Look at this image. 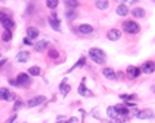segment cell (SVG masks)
I'll return each instance as SVG.
<instances>
[{
	"label": "cell",
	"instance_id": "3",
	"mask_svg": "<svg viewBox=\"0 0 155 123\" xmlns=\"http://www.w3.org/2000/svg\"><path fill=\"white\" fill-rule=\"evenodd\" d=\"M142 73L140 68H136L134 66V65H129L128 68H127V74H128L129 79H136V77H139Z\"/></svg>",
	"mask_w": 155,
	"mask_h": 123
},
{
	"label": "cell",
	"instance_id": "37",
	"mask_svg": "<svg viewBox=\"0 0 155 123\" xmlns=\"http://www.w3.org/2000/svg\"><path fill=\"white\" fill-rule=\"evenodd\" d=\"M15 119H16V115H12V116L10 118V120H8L7 123H14V122H15Z\"/></svg>",
	"mask_w": 155,
	"mask_h": 123
},
{
	"label": "cell",
	"instance_id": "27",
	"mask_svg": "<svg viewBox=\"0 0 155 123\" xmlns=\"http://www.w3.org/2000/svg\"><path fill=\"white\" fill-rule=\"evenodd\" d=\"M65 16H66L67 21H74V19L77 18V12L73 11V10H69V11L65 12Z\"/></svg>",
	"mask_w": 155,
	"mask_h": 123
},
{
	"label": "cell",
	"instance_id": "29",
	"mask_svg": "<svg viewBox=\"0 0 155 123\" xmlns=\"http://www.w3.org/2000/svg\"><path fill=\"white\" fill-rule=\"evenodd\" d=\"M58 0H47L46 1V6L49 7L50 10H56L57 7H58Z\"/></svg>",
	"mask_w": 155,
	"mask_h": 123
},
{
	"label": "cell",
	"instance_id": "31",
	"mask_svg": "<svg viewBox=\"0 0 155 123\" xmlns=\"http://www.w3.org/2000/svg\"><path fill=\"white\" fill-rule=\"evenodd\" d=\"M120 99H123V100H134V99H136V95H120Z\"/></svg>",
	"mask_w": 155,
	"mask_h": 123
},
{
	"label": "cell",
	"instance_id": "36",
	"mask_svg": "<svg viewBox=\"0 0 155 123\" xmlns=\"http://www.w3.org/2000/svg\"><path fill=\"white\" fill-rule=\"evenodd\" d=\"M129 112H131L132 115H135V116H137V114H139V110H137L136 107H132V108L129 110Z\"/></svg>",
	"mask_w": 155,
	"mask_h": 123
},
{
	"label": "cell",
	"instance_id": "7",
	"mask_svg": "<svg viewBox=\"0 0 155 123\" xmlns=\"http://www.w3.org/2000/svg\"><path fill=\"white\" fill-rule=\"evenodd\" d=\"M26 32H27V38L31 39V41H34V39H37L39 37V30L37 27H32V26L27 27Z\"/></svg>",
	"mask_w": 155,
	"mask_h": 123
},
{
	"label": "cell",
	"instance_id": "41",
	"mask_svg": "<svg viewBox=\"0 0 155 123\" xmlns=\"http://www.w3.org/2000/svg\"><path fill=\"white\" fill-rule=\"evenodd\" d=\"M32 12V6H29V8H27V14H31Z\"/></svg>",
	"mask_w": 155,
	"mask_h": 123
},
{
	"label": "cell",
	"instance_id": "40",
	"mask_svg": "<svg viewBox=\"0 0 155 123\" xmlns=\"http://www.w3.org/2000/svg\"><path fill=\"white\" fill-rule=\"evenodd\" d=\"M6 62H7V58H3V60H1V61H0V68L3 66V65L6 64Z\"/></svg>",
	"mask_w": 155,
	"mask_h": 123
},
{
	"label": "cell",
	"instance_id": "2",
	"mask_svg": "<svg viewBox=\"0 0 155 123\" xmlns=\"http://www.w3.org/2000/svg\"><path fill=\"white\" fill-rule=\"evenodd\" d=\"M45 100H46V96H43V95H39V96H35V97H32V99H30L29 102H27V105H29L30 108H32V107L41 105Z\"/></svg>",
	"mask_w": 155,
	"mask_h": 123
},
{
	"label": "cell",
	"instance_id": "15",
	"mask_svg": "<svg viewBox=\"0 0 155 123\" xmlns=\"http://www.w3.org/2000/svg\"><path fill=\"white\" fill-rule=\"evenodd\" d=\"M96 7L99 10H101V11H105V10L109 8V1L108 0H96Z\"/></svg>",
	"mask_w": 155,
	"mask_h": 123
},
{
	"label": "cell",
	"instance_id": "16",
	"mask_svg": "<svg viewBox=\"0 0 155 123\" xmlns=\"http://www.w3.org/2000/svg\"><path fill=\"white\" fill-rule=\"evenodd\" d=\"M59 23H61V22H59L58 19H53V18H49V24L51 26V29L56 30L57 32H61V26H59Z\"/></svg>",
	"mask_w": 155,
	"mask_h": 123
},
{
	"label": "cell",
	"instance_id": "10",
	"mask_svg": "<svg viewBox=\"0 0 155 123\" xmlns=\"http://www.w3.org/2000/svg\"><path fill=\"white\" fill-rule=\"evenodd\" d=\"M78 32H80V34H82V35L92 34V32H93V27H92L91 24H86V23L80 24V26H78Z\"/></svg>",
	"mask_w": 155,
	"mask_h": 123
},
{
	"label": "cell",
	"instance_id": "20",
	"mask_svg": "<svg viewBox=\"0 0 155 123\" xmlns=\"http://www.w3.org/2000/svg\"><path fill=\"white\" fill-rule=\"evenodd\" d=\"M132 15H134L135 18H143L144 15H146V12H144L143 8H140V7H136V8L132 10Z\"/></svg>",
	"mask_w": 155,
	"mask_h": 123
},
{
	"label": "cell",
	"instance_id": "26",
	"mask_svg": "<svg viewBox=\"0 0 155 123\" xmlns=\"http://www.w3.org/2000/svg\"><path fill=\"white\" fill-rule=\"evenodd\" d=\"M29 74H30V76H39V74H41V68H39V66L29 68Z\"/></svg>",
	"mask_w": 155,
	"mask_h": 123
},
{
	"label": "cell",
	"instance_id": "4",
	"mask_svg": "<svg viewBox=\"0 0 155 123\" xmlns=\"http://www.w3.org/2000/svg\"><path fill=\"white\" fill-rule=\"evenodd\" d=\"M16 82H18L19 87L29 85L30 84V76L27 73H24V72H22V73H19L18 77H16Z\"/></svg>",
	"mask_w": 155,
	"mask_h": 123
},
{
	"label": "cell",
	"instance_id": "9",
	"mask_svg": "<svg viewBox=\"0 0 155 123\" xmlns=\"http://www.w3.org/2000/svg\"><path fill=\"white\" fill-rule=\"evenodd\" d=\"M102 74H104V77L108 79V80H116L117 79L116 72H115L112 68H104V69H102Z\"/></svg>",
	"mask_w": 155,
	"mask_h": 123
},
{
	"label": "cell",
	"instance_id": "34",
	"mask_svg": "<svg viewBox=\"0 0 155 123\" xmlns=\"http://www.w3.org/2000/svg\"><path fill=\"white\" fill-rule=\"evenodd\" d=\"M23 43L26 45V46H31V45H34V43H32L31 39H29L27 37H26V38H23Z\"/></svg>",
	"mask_w": 155,
	"mask_h": 123
},
{
	"label": "cell",
	"instance_id": "38",
	"mask_svg": "<svg viewBox=\"0 0 155 123\" xmlns=\"http://www.w3.org/2000/svg\"><path fill=\"white\" fill-rule=\"evenodd\" d=\"M109 123H121V119H117V118L116 119H111V122Z\"/></svg>",
	"mask_w": 155,
	"mask_h": 123
},
{
	"label": "cell",
	"instance_id": "12",
	"mask_svg": "<svg viewBox=\"0 0 155 123\" xmlns=\"http://www.w3.org/2000/svg\"><path fill=\"white\" fill-rule=\"evenodd\" d=\"M128 12H129V10H128V7H127L126 4H120V6H117L116 14L119 15V16H127Z\"/></svg>",
	"mask_w": 155,
	"mask_h": 123
},
{
	"label": "cell",
	"instance_id": "5",
	"mask_svg": "<svg viewBox=\"0 0 155 123\" xmlns=\"http://www.w3.org/2000/svg\"><path fill=\"white\" fill-rule=\"evenodd\" d=\"M120 37H121V31L119 29H111L107 34V38L109 41H117V39H120Z\"/></svg>",
	"mask_w": 155,
	"mask_h": 123
},
{
	"label": "cell",
	"instance_id": "8",
	"mask_svg": "<svg viewBox=\"0 0 155 123\" xmlns=\"http://www.w3.org/2000/svg\"><path fill=\"white\" fill-rule=\"evenodd\" d=\"M152 116H154V112H152V110H150V108H144V110H142V111H139V114H137V118L142 119V120L151 119Z\"/></svg>",
	"mask_w": 155,
	"mask_h": 123
},
{
	"label": "cell",
	"instance_id": "23",
	"mask_svg": "<svg viewBox=\"0 0 155 123\" xmlns=\"http://www.w3.org/2000/svg\"><path fill=\"white\" fill-rule=\"evenodd\" d=\"M1 39H3L4 42H10L12 39V31H10V30H4V31L1 32Z\"/></svg>",
	"mask_w": 155,
	"mask_h": 123
},
{
	"label": "cell",
	"instance_id": "30",
	"mask_svg": "<svg viewBox=\"0 0 155 123\" xmlns=\"http://www.w3.org/2000/svg\"><path fill=\"white\" fill-rule=\"evenodd\" d=\"M8 89L7 88H0V100H6L7 94H8Z\"/></svg>",
	"mask_w": 155,
	"mask_h": 123
},
{
	"label": "cell",
	"instance_id": "1",
	"mask_svg": "<svg viewBox=\"0 0 155 123\" xmlns=\"http://www.w3.org/2000/svg\"><path fill=\"white\" fill-rule=\"evenodd\" d=\"M123 30L124 32H128V34H137V32L140 31V26L134 21H124Z\"/></svg>",
	"mask_w": 155,
	"mask_h": 123
},
{
	"label": "cell",
	"instance_id": "39",
	"mask_svg": "<svg viewBox=\"0 0 155 123\" xmlns=\"http://www.w3.org/2000/svg\"><path fill=\"white\" fill-rule=\"evenodd\" d=\"M10 84L11 85H16V87H19L18 82H16V80H10Z\"/></svg>",
	"mask_w": 155,
	"mask_h": 123
},
{
	"label": "cell",
	"instance_id": "42",
	"mask_svg": "<svg viewBox=\"0 0 155 123\" xmlns=\"http://www.w3.org/2000/svg\"><path fill=\"white\" fill-rule=\"evenodd\" d=\"M121 123H131V122H129V119H124V120H121Z\"/></svg>",
	"mask_w": 155,
	"mask_h": 123
},
{
	"label": "cell",
	"instance_id": "11",
	"mask_svg": "<svg viewBox=\"0 0 155 123\" xmlns=\"http://www.w3.org/2000/svg\"><path fill=\"white\" fill-rule=\"evenodd\" d=\"M78 94L81 95V96H85V97H93V94H92V92L88 89V87H85L84 82H82V84H80Z\"/></svg>",
	"mask_w": 155,
	"mask_h": 123
},
{
	"label": "cell",
	"instance_id": "18",
	"mask_svg": "<svg viewBox=\"0 0 155 123\" xmlns=\"http://www.w3.org/2000/svg\"><path fill=\"white\" fill-rule=\"evenodd\" d=\"M1 26H3L4 30H10V31H12V29L15 27V22L12 21V19H10V18H7L6 21L1 23Z\"/></svg>",
	"mask_w": 155,
	"mask_h": 123
},
{
	"label": "cell",
	"instance_id": "25",
	"mask_svg": "<svg viewBox=\"0 0 155 123\" xmlns=\"http://www.w3.org/2000/svg\"><path fill=\"white\" fill-rule=\"evenodd\" d=\"M78 1L77 0H65V6L67 7V8H70V10H73V8H77L78 7Z\"/></svg>",
	"mask_w": 155,
	"mask_h": 123
},
{
	"label": "cell",
	"instance_id": "22",
	"mask_svg": "<svg viewBox=\"0 0 155 123\" xmlns=\"http://www.w3.org/2000/svg\"><path fill=\"white\" fill-rule=\"evenodd\" d=\"M107 115L109 116V119H116L119 115H117V112H116V110H115V105L113 107H108L107 108Z\"/></svg>",
	"mask_w": 155,
	"mask_h": 123
},
{
	"label": "cell",
	"instance_id": "32",
	"mask_svg": "<svg viewBox=\"0 0 155 123\" xmlns=\"http://www.w3.org/2000/svg\"><path fill=\"white\" fill-rule=\"evenodd\" d=\"M15 100V95L12 92H8L7 94V97H6V102H14Z\"/></svg>",
	"mask_w": 155,
	"mask_h": 123
},
{
	"label": "cell",
	"instance_id": "33",
	"mask_svg": "<svg viewBox=\"0 0 155 123\" xmlns=\"http://www.w3.org/2000/svg\"><path fill=\"white\" fill-rule=\"evenodd\" d=\"M7 19V15H6V12H3V11H0V23H3L4 21Z\"/></svg>",
	"mask_w": 155,
	"mask_h": 123
},
{
	"label": "cell",
	"instance_id": "19",
	"mask_svg": "<svg viewBox=\"0 0 155 123\" xmlns=\"http://www.w3.org/2000/svg\"><path fill=\"white\" fill-rule=\"evenodd\" d=\"M46 46H47V41L42 39V41H38L37 43H34V50L35 52H43Z\"/></svg>",
	"mask_w": 155,
	"mask_h": 123
},
{
	"label": "cell",
	"instance_id": "24",
	"mask_svg": "<svg viewBox=\"0 0 155 123\" xmlns=\"http://www.w3.org/2000/svg\"><path fill=\"white\" fill-rule=\"evenodd\" d=\"M85 62H86V60H85V57H81V58L78 60V61L76 62V64L73 65V66L70 68V69H69V72H72V70H74L76 69V68H82L85 65Z\"/></svg>",
	"mask_w": 155,
	"mask_h": 123
},
{
	"label": "cell",
	"instance_id": "28",
	"mask_svg": "<svg viewBox=\"0 0 155 123\" xmlns=\"http://www.w3.org/2000/svg\"><path fill=\"white\" fill-rule=\"evenodd\" d=\"M47 56L51 60H57L59 57V53H58V50H56V49H50L49 53H47Z\"/></svg>",
	"mask_w": 155,
	"mask_h": 123
},
{
	"label": "cell",
	"instance_id": "44",
	"mask_svg": "<svg viewBox=\"0 0 155 123\" xmlns=\"http://www.w3.org/2000/svg\"><path fill=\"white\" fill-rule=\"evenodd\" d=\"M0 56H1V54H0Z\"/></svg>",
	"mask_w": 155,
	"mask_h": 123
},
{
	"label": "cell",
	"instance_id": "6",
	"mask_svg": "<svg viewBox=\"0 0 155 123\" xmlns=\"http://www.w3.org/2000/svg\"><path fill=\"white\" fill-rule=\"evenodd\" d=\"M140 70L142 72H143V73H152V72H154L155 70V64L152 61H146L144 62L143 65H142L140 66Z\"/></svg>",
	"mask_w": 155,
	"mask_h": 123
},
{
	"label": "cell",
	"instance_id": "13",
	"mask_svg": "<svg viewBox=\"0 0 155 123\" xmlns=\"http://www.w3.org/2000/svg\"><path fill=\"white\" fill-rule=\"evenodd\" d=\"M89 54H92V56H97V57H101V58H107L105 56V52L101 49H99V47H92L91 50H89Z\"/></svg>",
	"mask_w": 155,
	"mask_h": 123
},
{
	"label": "cell",
	"instance_id": "14",
	"mask_svg": "<svg viewBox=\"0 0 155 123\" xmlns=\"http://www.w3.org/2000/svg\"><path fill=\"white\" fill-rule=\"evenodd\" d=\"M30 60V53L29 52H19L16 56V61L18 62H27Z\"/></svg>",
	"mask_w": 155,
	"mask_h": 123
},
{
	"label": "cell",
	"instance_id": "35",
	"mask_svg": "<svg viewBox=\"0 0 155 123\" xmlns=\"http://www.w3.org/2000/svg\"><path fill=\"white\" fill-rule=\"evenodd\" d=\"M22 105H23V103H22V102H16V103H15V105H14V110H15V111H18V110H20Z\"/></svg>",
	"mask_w": 155,
	"mask_h": 123
},
{
	"label": "cell",
	"instance_id": "17",
	"mask_svg": "<svg viewBox=\"0 0 155 123\" xmlns=\"http://www.w3.org/2000/svg\"><path fill=\"white\" fill-rule=\"evenodd\" d=\"M115 110H116L117 115H128L129 114L128 107H126V105H121V104L115 105Z\"/></svg>",
	"mask_w": 155,
	"mask_h": 123
},
{
	"label": "cell",
	"instance_id": "43",
	"mask_svg": "<svg viewBox=\"0 0 155 123\" xmlns=\"http://www.w3.org/2000/svg\"><path fill=\"white\" fill-rule=\"evenodd\" d=\"M23 123H27V122H23Z\"/></svg>",
	"mask_w": 155,
	"mask_h": 123
},
{
	"label": "cell",
	"instance_id": "21",
	"mask_svg": "<svg viewBox=\"0 0 155 123\" xmlns=\"http://www.w3.org/2000/svg\"><path fill=\"white\" fill-rule=\"evenodd\" d=\"M65 81H66V79L64 80V82H61V85H59V91H61V94L64 95V96H66L69 92H70V87L69 85H65Z\"/></svg>",
	"mask_w": 155,
	"mask_h": 123
}]
</instances>
